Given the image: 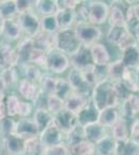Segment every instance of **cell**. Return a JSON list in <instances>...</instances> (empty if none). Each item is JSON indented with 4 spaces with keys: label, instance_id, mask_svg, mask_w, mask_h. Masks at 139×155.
<instances>
[{
    "label": "cell",
    "instance_id": "51",
    "mask_svg": "<svg viewBox=\"0 0 139 155\" xmlns=\"http://www.w3.org/2000/svg\"><path fill=\"white\" fill-rule=\"evenodd\" d=\"M6 116H7V112H6L5 102L2 101V102H0V122L4 118H6Z\"/></svg>",
    "mask_w": 139,
    "mask_h": 155
},
{
    "label": "cell",
    "instance_id": "46",
    "mask_svg": "<svg viewBox=\"0 0 139 155\" xmlns=\"http://www.w3.org/2000/svg\"><path fill=\"white\" fill-rule=\"evenodd\" d=\"M21 101L19 99V97L15 94H11L7 96L5 101V106H6V112H7V117H14L18 115L19 112V107Z\"/></svg>",
    "mask_w": 139,
    "mask_h": 155
},
{
    "label": "cell",
    "instance_id": "11",
    "mask_svg": "<svg viewBox=\"0 0 139 155\" xmlns=\"http://www.w3.org/2000/svg\"><path fill=\"white\" fill-rule=\"evenodd\" d=\"M69 82L72 85L74 92L84 94L86 96L92 97V92L93 87L85 80L84 76L82 74L81 71L76 68H72L69 74Z\"/></svg>",
    "mask_w": 139,
    "mask_h": 155
},
{
    "label": "cell",
    "instance_id": "9",
    "mask_svg": "<svg viewBox=\"0 0 139 155\" xmlns=\"http://www.w3.org/2000/svg\"><path fill=\"white\" fill-rule=\"evenodd\" d=\"M122 117L132 121L139 117V91L131 92L130 95L120 106Z\"/></svg>",
    "mask_w": 139,
    "mask_h": 155
},
{
    "label": "cell",
    "instance_id": "57",
    "mask_svg": "<svg viewBox=\"0 0 139 155\" xmlns=\"http://www.w3.org/2000/svg\"></svg>",
    "mask_w": 139,
    "mask_h": 155
},
{
    "label": "cell",
    "instance_id": "53",
    "mask_svg": "<svg viewBox=\"0 0 139 155\" xmlns=\"http://www.w3.org/2000/svg\"><path fill=\"white\" fill-rule=\"evenodd\" d=\"M131 31L133 32L134 36H135L136 41H137V42H138V46H139V23L136 24L135 26H134L133 28L131 29Z\"/></svg>",
    "mask_w": 139,
    "mask_h": 155
},
{
    "label": "cell",
    "instance_id": "36",
    "mask_svg": "<svg viewBox=\"0 0 139 155\" xmlns=\"http://www.w3.org/2000/svg\"><path fill=\"white\" fill-rule=\"evenodd\" d=\"M25 79L31 81L32 83L40 85L43 80V78L45 77V74H43L41 68L39 66L34 65V64H28V65L25 66Z\"/></svg>",
    "mask_w": 139,
    "mask_h": 155
},
{
    "label": "cell",
    "instance_id": "20",
    "mask_svg": "<svg viewBox=\"0 0 139 155\" xmlns=\"http://www.w3.org/2000/svg\"><path fill=\"white\" fill-rule=\"evenodd\" d=\"M130 124L131 121L128 119L120 117V119L113 125L111 130V136L116 142L127 141L130 139Z\"/></svg>",
    "mask_w": 139,
    "mask_h": 155
},
{
    "label": "cell",
    "instance_id": "6",
    "mask_svg": "<svg viewBox=\"0 0 139 155\" xmlns=\"http://www.w3.org/2000/svg\"><path fill=\"white\" fill-rule=\"evenodd\" d=\"M130 2L113 1L110 4L108 23L110 27H127V11Z\"/></svg>",
    "mask_w": 139,
    "mask_h": 155
},
{
    "label": "cell",
    "instance_id": "21",
    "mask_svg": "<svg viewBox=\"0 0 139 155\" xmlns=\"http://www.w3.org/2000/svg\"><path fill=\"white\" fill-rule=\"evenodd\" d=\"M33 41L36 48L48 52L56 47V33H50L42 30L33 37Z\"/></svg>",
    "mask_w": 139,
    "mask_h": 155
},
{
    "label": "cell",
    "instance_id": "42",
    "mask_svg": "<svg viewBox=\"0 0 139 155\" xmlns=\"http://www.w3.org/2000/svg\"><path fill=\"white\" fill-rule=\"evenodd\" d=\"M84 140H86V137H85L84 130H83V127L81 125L77 126L74 130L65 136V142H67L68 147L74 146V145L80 143Z\"/></svg>",
    "mask_w": 139,
    "mask_h": 155
},
{
    "label": "cell",
    "instance_id": "24",
    "mask_svg": "<svg viewBox=\"0 0 139 155\" xmlns=\"http://www.w3.org/2000/svg\"><path fill=\"white\" fill-rule=\"evenodd\" d=\"M3 145L9 155H23L25 140L17 134H12L3 140Z\"/></svg>",
    "mask_w": 139,
    "mask_h": 155
},
{
    "label": "cell",
    "instance_id": "15",
    "mask_svg": "<svg viewBox=\"0 0 139 155\" xmlns=\"http://www.w3.org/2000/svg\"><path fill=\"white\" fill-rule=\"evenodd\" d=\"M93 64L97 66H108L111 63V54L107 47L102 42H97L90 47Z\"/></svg>",
    "mask_w": 139,
    "mask_h": 155
},
{
    "label": "cell",
    "instance_id": "50",
    "mask_svg": "<svg viewBox=\"0 0 139 155\" xmlns=\"http://www.w3.org/2000/svg\"><path fill=\"white\" fill-rule=\"evenodd\" d=\"M32 112V106L27 101H21L19 107V112L18 115L22 118H27Z\"/></svg>",
    "mask_w": 139,
    "mask_h": 155
},
{
    "label": "cell",
    "instance_id": "52",
    "mask_svg": "<svg viewBox=\"0 0 139 155\" xmlns=\"http://www.w3.org/2000/svg\"><path fill=\"white\" fill-rule=\"evenodd\" d=\"M132 8H133L134 16H135L136 21L139 23V2H135L134 4H132Z\"/></svg>",
    "mask_w": 139,
    "mask_h": 155
},
{
    "label": "cell",
    "instance_id": "19",
    "mask_svg": "<svg viewBox=\"0 0 139 155\" xmlns=\"http://www.w3.org/2000/svg\"><path fill=\"white\" fill-rule=\"evenodd\" d=\"M122 114H120V107H107L99 113L98 122L101 123L106 128L111 129L113 125L120 119Z\"/></svg>",
    "mask_w": 139,
    "mask_h": 155
},
{
    "label": "cell",
    "instance_id": "13",
    "mask_svg": "<svg viewBox=\"0 0 139 155\" xmlns=\"http://www.w3.org/2000/svg\"><path fill=\"white\" fill-rule=\"evenodd\" d=\"M92 101V97L84 94L73 92L64 101V109L75 115H79Z\"/></svg>",
    "mask_w": 139,
    "mask_h": 155
},
{
    "label": "cell",
    "instance_id": "18",
    "mask_svg": "<svg viewBox=\"0 0 139 155\" xmlns=\"http://www.w3.org/2000/svg\"><path fill=\"white\" fill-rule=\"evenodd\" d=\"M57 20V24L59 27V30L72 29L73 26H76L77 24V15H76V9L70 8H62L58 9L55 14Z\"/></svg>",
    "mask_w": 139,
    "mask_h": 155
},
{
    "label": "cell",
    "instance_id": "56",
    "mask_svg": "<svg viewBox=\"0 0 139 155\" xmlns=\"http://www.w3.org/2000/svg\"><path fill=\"white\" fill-rule=\"evenodd\" d=\"M136 80H137V86L139 89V68L136 71Z\"/></svg>",
    "mask_w": 139,
    "mask_h": 155
},
{
    "label": "cell",
    "instance_id": "8",
    "mask_svg": "<svg viewBox=\"0 0 139 155\" xmlns=\"http://www.w3.org/2000/svg\"><path fill=\"white\" fill-rule=\"evenodd\" d=\"M54 124L62 131L64 136H67L71 131L74 130L76 127L79 126V121L77 115L64 109V111L54 116Z\"/></svg>",
    "mask_w": 139,
    "mask_h": 155
},
{
    "label": "cell",
    "instance_id": "34",
    "mask_svg": "<svg viewBox=\"0 0 139 155\" xmlns=\"http://www.w3.org/2000/svg\"><path fill=\"white\" fill-rule=\"evenodd\" d=\"M34 6L36 12L43 15V17L53 16L58 11L56 0H39L35 1Z\"/></svg>",
    "mask_w": 139,
    "mask_h": 155
},
{
    "label": "cell",
    "instance_id": "10",
    "mask_svg": "<svg viewBox=\"0 0 139 155\" xmlns=\"http://www.w3.org/2000/svg\"><path fill=\"white\" fill-rule=\"evenodd\" d=\"M41 130L36 125L33 119L29 118H21L16 122V128H15V134L24 139L25 141L32 137H40Z\"/></svg>",
    "mask_w": 139,
    "mask_h": 155
},
{
    "label": "cell",
    "instance_id": "55",
    "mask_svg": "<svg viewBox=\"0 0 139 155\" xmlns=\"http://www.w3.org/2000/svg\"><path fill=\"white\" fill-rule=\"evenodd\" d=\"M3 24H4V19H2L0 17V35H2V30H3Z\"/></svg>",
    "mask_w": 139,
    "mask_h": 155
},
{
    "label": "cell",
    "instance_id": "49",
    "mask_svg": "<svg viewBox=\"0 0 139 155\" xmlns=\"http://www.w3.org/2000/svg\"><path fill=\"white\" fill-rule=\"evenodd\" d=\"M35 1H25V0H17L16 5H17V11L18 14H23L28 11H32V6L34 5Z\"/></svg>",
    "mask_w": 139,
    "mask_h": 155
},
{
    "label": "cell",
    "instance_id": "7",
    "mask_svg": "<svg viewBox=\"0 0 139 155\" xmlns=\"http://www.w3.org/2000/svg\"><path fill=\"white\" fill-rule=\"evenodd\" d=\"M89 5V17L88 23L99 26L108 21L110 5L104 1H88Z\"/></svg>",
    "mask_w": 139,
    "mask_h": 155
},
{
    "label": "cell",
    "instance_id": "5",
    "mask_svg": "<svg viewBox=\"0 0 139 155\" xmlns=\"http://www.w3.org/2000/svg\"><path fill=\"white\" fill-rule=\"evenodd\" d=\"M18 22L22 28V31L26 33L27 37L33 38V37L42 31L41 19L39 18L33 11H28L18 16Z\"/></svg>",
    "mask_w": 139,
    "mask_h": 155
},
{
    "label": "cell",
    "instance_id": "54",
    "mask_svg": "<svg viewBox=\"0 0 139 155\" xmlns=\"http://www.w3.org/2000/svg\"><path fill=\"white\" fill-rule=\"evenodd\" d=\"M4 91H5V87H4L3 83L1 82V80H0V102L4 101V96H5Z\"/></svg>",
    "mask_w": 139,
    "mask_h": 155
},
{
    "label": "cell",
    "instance_id": "40",
    "mask_svg": "<svg viewBox=\"0 0 139 155\" xmlns=\"http://www.w3.org/2000/svg\"><path fill=\"white\" fill-rule=\"evenodd\" d=\"M18 76H17V71L15 69V67H7V68H3L0 72V80L3 83L4 87L9 88L12 85L17 82Z\"/></svg>",
    "mask_w": 139,
    "mask_h": 155
},
{
    "label": "cell",
    "instance_id": "12",
    "mask_svg": "<svg viewBox=\"0 0 139 155\" xmlns=\"http://www.w3.org/2000/svg\"><path fill=\"white\" fill-rule=\"evenodd\" d=\"M64 137L65 136L62 134V131L55 124H52L46 129L42 130L39 137L47 148H51V147L64 144Z\"/></svg>",
    "mask_w": 139,
    "mask_h": 155
},
{
    "label": "cell",
    "instance_id": "30",
    "mask_svg": "<svg viewBox=\"0 0 139 155\" xmlns=\"http://www.w3.org/2000/svg\"><path fill=\"white\" fill-rule=\"evenodd\" d=\"M33 120L41 131L54 124V116L47 109H36Z\"/></svg>",
    "mask_w": 139,
    "mask_h": 155
},
{
    "label": "cell",
    "instance_id": "29",
    "mask_svg": "<svg viewBox=\"0 0 139 155\" xmlns=\"http://www.w3.org/2000/svg\"><path fill=\"white\" fill-rule=\"evenodd\" d=\"M108 71V79L112 81L113 83H117V82H122L123 77L125 74L127 67L122 62V60L118 58L115 61H112L109 65L107 66Z\"/></svg>",
    "mask_w": 139,
    "mask_h": 155
},
{
    "label": "cell",
    "instance_id": "3",
    "mask_svg": "<svg viewBox=\"0 0 139 155\" xmlns=\"http://www.w3.org/2000/svg\"><path fill=\"white\" fill-rule=\"evenodd\" d=\"M76 35L82 44V46L92 47L99 42L102 37V30L100 27L88 22H80L74 27Z\"/></svg>",
    "mask_w": 139,
    "mask_h": 155
},
{
    "label": "cell",
    "instance_id": "16",
    "mask_svg": "<svg viewBox=\"0 0 139 155\" xmlns=\"http://www.w3.org/2000/svg\"><path fill=\"white\" fill-rule=\"evenodd\" d=\"M83 130L86 140L92 142L93 144H98L103 139H105L108 136V128L103 126L99 122H93V123L87 124V125L83 126Z\"/></svg>",
    "mask_w": 139,
    "mask_h": 155
},
{
    "label": "cell",
    "instance_id": "39",
    "mask_svg": "<svg viewBox=\"0 0 139 155\" xmlns=\"http://www.w3.org/2000/svg\"><path fill=\"white\" fill-rule=\"evenodd\" d=\"M47 110L53 116L64 110V101L56 95H50L47 97Z\"/></svg>",
    "mask_w": 139,
    "mask_h": 155
},
{
    "label": "cell",
    "instance_id": "44",
    "mask_svg": "<svg viewBox=\"0 0 139 155\" xmlns=\"http://www.w3.org/2000/svg\"><path fill=\"white\" fill-rule=\"evenodd\" d=\"M16 128V122L11 117H6L0 122V137L3 140L15 134Z\"/></svg>",
    "mask_w": 139,
    "mask_h": 155
},
{
    "label": "cell",
    "instance_id": "31",
    "mask_svg": "<svg viewBox=\"0 0 139 155\" xmlns=\"http://www.w3.org/2000/svg\"><path fill=\"white\" fill-rule=\"evenodd\" d=\"M116 148V141L111 134L96 144V155H114Z\"/></svg>",
    "mask_w": 139,
    "mask_h": 155
},
{
    "label": "cell",
    "instance_id": "1",
    "mask_svg": "<svg viewBox=\"0 0 139 155\" xmlns=\"http://www.w3.org/2000/svg\"><path fill=\"white\" fill-rule=\"evenodd\" d=\"M92 101L99 111L107 107H120V101L114 89V83L106 79L96 84L92 92Z\"/></svg>",
    "mask_w": 139,
    "mask_h": 155
},
{
    "label": "cell",
    "instance_id": "22",
    "mask_svg": "<svg viewBox=\"0 0 139 155\" xmlns=\"http://www.w3.org/2000/svg\"><path fill=\"white\" fill-rule=\"evenodd\" d=\"M120 59L126 67L132 71H137L139 68V46L132 47L122 52Z\"/></svg>",
    "mask_w": 139,
    "mask_h": 155
},
{
    "label": "cell",
    "instance_id": "23",
    "mask_svg": "<svg viewBox=\"0 0 139 155\" xmlns=\"http://www.w3.org/2000/svg\"><path fill=\"white\" fill-rule=\"evenodd\" d=\"M22 28L20 26L18 19H9L4 20L3 24V30H2V35L9 41H17L21 37Z\"/></svg>",
    "mask_w": 139,
    "mask_h": 155
},
{
    "label": "cell",
    "instance_id": "14",
    "mask_svg": "<svg viewBox=\"0 0 139 155\" xmlns=\"http://www.w3.org/2000/svg\"><path fill=\"white\" fill-rule=\"evenodd\" d=\"M19 62L20 59L17 49H12L9 44H0V67L2 69L15 67Z\"/></svg>",
    "mask_w": 139,
    "mask_h": 155
},
{
    "label": "cell",
    "instance_id": "38",
    "mask_svg": "<svg viewBox=\"0 0 139 155\" xmlns=\"http://www.w3.org/2000/svg\"><path fill=\"white\" fill-rule=\"evenodd\" d=\"M56 86H57L56 78L45 76L43 78L41 84H40V90H41V92L43 94H45V95H47V96L55 95Z\"/></svg>",
    "mask_w": 139,
    "mask_h": 155
},
{
    "label": "cell",
    "instance_id": "2",
    "mask_svg": "<svg viewBox=\"0 0 139 155\" xmlns=\"http://www.w3.org/2000/svg\"><path fill=\"white\" fill-rule=\"evenodd\" d=\"M81 47L82 44L76 35L74 28L59 30L56 32V47L55 48L69 57L77 53Z\"/></svg>",
    "mask_w": 139,
    "mask_h": 155
},
{
    "label": "cell",
    "instance_id": "33",
    "mask_svg": "<svg viewBox=\"0 0 139 155\" xmlns=\"http://www.w3.org/2000/svg\"><path fill=\"white\" fill-rule=\"evenodd\" d=\"M114 155H139V145L131 139L123 142H116Z\"/></svg>",
    "mask_w": 139,
    "mask_h": 155
},
{
    "label": "cell",
    "instance_id": "45",
    "mask_svg": "<svg viewBox=\"0 0 139 155\" xmlns=\"http://www.w3.org/2000/svg\"><path fill=\"white\" fill-rule=\"evenodd\" d=\"M41 27L43 31L50 32V33H56L57 31H59V27H58L55 15L43 17L41 19Z\"/></svg>",
    "mask_w": 139,
    "mask_h": 155
},
{
    "label": "cell",
    "instance_id": "48",
    "mask_svg": "<svg viewBox=\"0 0 139 155\" xmlns=\"http://www.w3.org/2000/svg\"><path fill=\"white\" fill-rule=\"evenodd\" d=\"M46 155H70V152L67 145L61 144L51 148H47Z\"/></svg>",
    "mask_w": 139,
    "mask_h": 155
},
{
    "label": "cell",
    "instance_id": "41",
    "mask_svg": "<svg viewBox=\"0 0 139 155\" xmlns=\"http://www.w3.org/2000/svg\"><path fill=\"white\" fill-rule=\"evenodd\" d=\"M46 57H47L46 51L34 47V49L32 50L31 55H30L29 64H34V65L39 66L40 68L46 69Z\"/></svg>",
    "mask_w": 139,
    "mask_h": 155
},
{
    "label": "cell",
    "instance_id": "25",
    "mask_svg": "<svg viewBox=\"0 0 139 155\" xmlns=\"http://www.w3.org/2000/svg\"><path fill=\"white\" fill-rule=\"evenodd\" d=\"M19 92L25 99L35 101V99L39 97L40 93H41V90L36 84L32 83L31 81L27 79H23L19 83Z\"/></svg>",
    "mask_w": 139,
    "mask_h": 155
},
{
    "label": "cell",
    "instance_id": "35",
    "mask_svg": "<svg viewBox=\"0 0 139 155\" xmlns=\"http://www.w3.org/2000/svg\"><path fill=\"white\" fill-rule=\"evenodd\" d=\"M18 14L16 1H0V17L4 20L14 19Z\"/></svg>",
    "mask_w": 139,
    "mask_h": 155
},
{
    "label": "cell",
    "instance_id": "43",
    "mask_svg": "<svg viewBox=\"0 0 139 155\" xmlns=\"http://www.w3.org/2000/svg\"><path fill=\"white\" fill-rule=\"evenodd\" d=\"M127 29V27H110V29L107 32L106 39H107V41L109 42L111 46L117 47L123 34L125 33V31Z\"/></svg>",
    "mask_w": 139,
    "mask_h": 155
},
{
    "label": "cell",
    "instance_id": "47",
    "mask_svg": "<svg viewBox=\"0 0 139 155\" xmlns=\"http://www.w3.org/2000/svg\"><path fill=\"white\" fill-rule=\"evenodd\" d=\"M130 139L139 145V117L131 121L130 124Z\"/></svg>",
    "mask_w": 139,
    "mask_h": 155
},
{
    "label": "cell",
    "instance_id": "32",
    "mask_svg": "<svg viewBox=\"0 0 139 155\" xmlns=\"http://www.w3.org/2000/svg\"><path fill=\"white\" fill-rule=\"evenodd\" d=\"M68 148L70 155H96V144L89 142L88 140H84Z\"/></svg>",
    "mask_w": 139,
    "mask_h": 155
},
{
    "label": "cell",
    "instance_id": "26",
    "mask_svg": "<svg viewBox=\"0 0 139 155\" xmlns=\"http://www.w3.org/2000/svg\"><path fill=\"white\" fill-rule=\"evenodd\" d=\"M34 41L33 38H30V37H26L23 41L19 44L17 48L18 54H19V59L20 62L24 66L28 65L30 63V55L32 53V50L34 49Z\"/></svg>",
    "mask_w": 139,
    "mask_h": 155
},
{
    "label": "cell",
    "instance_id": "4",
    "mask_svg": "<svg viewBox=\"0 0 139 155\" xmlns=\"http://www.w3.org/2000/svg\"><path fill=\"white\" fill-rule=\"evenodd\" d=\"M71 65V61L68 55L62 53L58 49H52L47 52L46 69L54 74H62Z\"/></svg>",
    "mask_w": 139,
    "mask_h": 155
},
{
    "label": "cell",
    "instance_id": "17",
    "mask_svg": "<svg viewBox=\"0 0 139 155\" xmlns=\"http://www.w3.org/2000/svg\"><path fill=\"white\" fill-rule=\"evenodd\" d=\"M70 61L73 68L79 69V71L93 63L92 53H90V47L82 46L77 53H75L73 56L70 57Z\"/></svg>",
    "mask_w": 139,
    "mask_h": 155
},
{
    "label": "cell",
    "instance_id": "28",
    "mask_svg": "<svg viewBox=\"0 0 139 155\" xmlns=\"http://www.w3.org/2000/svg\"><path fill=\"white\" fill-rule=\"evenodd\" d=\"M46 152L47 147L42 143L39 137L25 141L23 155H46Z\"/></svg>",
    "mask_w": 139,
    "mask_h": 155
},
{
    "label": "cell",
    "instance_id": "37",
    "mask_svg": "<svg viewBox=\"0 0 139 155\" xmlns=\"http://www.w3.org/2000/svg\"><path fill=\"white\" fill-rule=\"evenodd\" d=\"M74 92L72 85L70 84L69 80L65 79H57V86H56V91H55V95L58 96L59 98L65 99L69 97L71 94Z\"/></svg>",
    "mask_w": 139,
    "mask_h": 155
},
{
    "label": "cell",
    "instance_id": "27",
    "mask_svg": "<svg viewBox=\"0 0 139 155\" xmlns=\"http://www.w3.org/2000/svg\"><path fill=\"white\" fill-rule=\"evenodd\" d=\"M99 113H100V111L96 107L95 104H92V101H90L89 104H87V107L78 115L79 125H81L83 127L87 125V124L97 122L99 118Z\"/></svg>",
    "mask_w": 139,
    "mask_h": 155
}]
</instances>
